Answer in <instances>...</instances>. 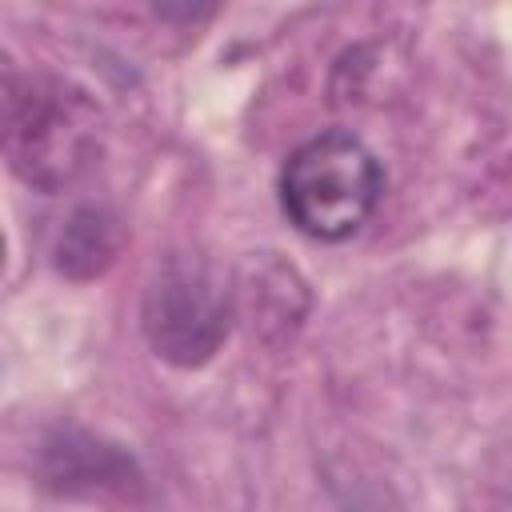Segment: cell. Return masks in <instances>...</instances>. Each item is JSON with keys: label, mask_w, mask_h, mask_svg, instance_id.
<instances>
[{"label": "cell", "mask_w": 512, "mask_h": 512, "mask_svg": "<svg viewBox=\"0 0 512 512\" xmlns=\"http://www.w3.org/2000/svg\"><path fill=\"white\" fill-rule=\"evenodd\" d=\"M4 152L24 184L60 192L76 184L100 152V108L68 80L8 72Z\"/></svg>", "instance_id": "obj_1"}, {"label": "cell", "mask_w": 512, "mask_h": 512, "mask_svg": "<svg viewBox=\"0 0 512 512\" xmlns=\"http://www.w3.org/2000/svg\"><path fill=\"white\" fill-rule=\"evenodd\" d=\"M384 176L352 132H324L300 144L280 172L284 216L312 240H344L368 224Z\"/></svg>", "instance_id": "obj_2"}, {"label": "cell", "mask_w": 512, "mask_h": 512, "mask_svg": "<svg viewBox=\"0 0 512 512\" xmlns=\"http://www.w3.org/2000/svg\"><path fill=\"white\" fill-rule=\"evenodd\" d=\"M232 328V292L196 256H172L148 280L144 336L152 352L176 368L208 364Z\"/></svg>", "instance_id": "obj_3"}, {"label": "cell", "mask_w": 512, "mask_h": 512, "mask_svg": "<svg viewBox=\"0 0 512 512\" xmlns=\"http://www.w3.org/2000/svg\"><path fill=\"white\" fill-rule=\"evenodd\" d=\"M40 476L60 496H128L140 488V472L128 452L88 432H56L40 448Z\"/></svg>", "instance_id": "obj_4"}, {"label": "cell", "mask_w": 512, "mask_h": 512, "mask_svg": "<svg viewBox=\"0 0 512 512\" xmlns=\"http://www.w3.org/2000/svg\"><path fill=\"white\" fill-rule=\"evenodd\" d=\"M120 244L124 232L108 208H76L56 240V268L72 280H92L116 260Z\"/></svg>", "instance_id": "obj_5"}]
</instances>
